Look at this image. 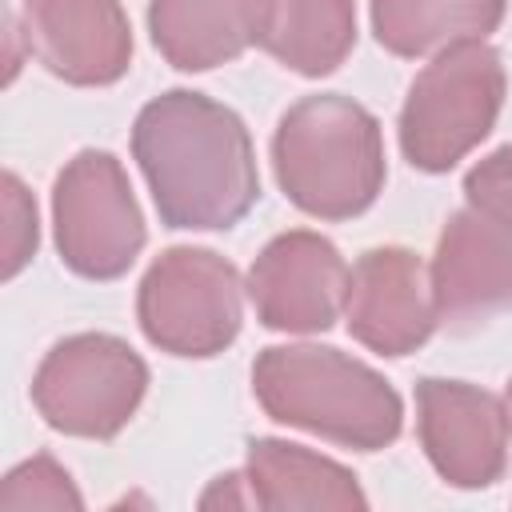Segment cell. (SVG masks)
I'll return each mask as SVG.
<instances>
[{
  "instance_id": "obj_8",
  "label": "cell",
  "mask_w": 512,
  "mask_h": 512,
  "mask_svg": "<svg viewBox=\"0 0 512 512\" xmlns=\"http://www.w3.org/2000/svg\"><path fill=\"white\" fill-rule=\"evenodd\" d=\"M244 288L264 328L316 336L344 316L348 264L328 236L292 228L260 248Z\"/></svg>"
},
{
  "instance_id": "obj_19",
  "label": "cell",
  "mask_w": 512,
  "mask_h": 512,
  "mask_svg": "<svg viewBox=\"0 0 512 512\" xmlns=\"http://www.w3.org/2000/svg\"><path fill=\"white\" fill-rule=\"evenodd\" d=\"M4 216H8V232H4V276L12 280L32 256H36V200L28 196V188L20 184L16 172L4 176Z\"/></svg>"
},
{
  "instance_id": "obj_15",
  "label": "cell",
  "mask_w": 512,
  "mask_h": 512,
  "mask_svg": "<svg viewBox=\"0 0 512 512\" xmlns=\"http://www.w3.org/2000/svg\"><path fill=\"white\" fill-rule=\"evenodd\" d=\"M368 12L380 48L420 60L488 40L504 20L508 0H368Z\"/></svg>"
},
{
  "instance_id": "obj_10",
  "label": "cell",
  "mask_w": 512,
  "mask_h": 512,
  "mask_svg": "<svg viewBox=\"0 0 512 512\" xmlns=\"http://www.w3.org/2000/svg\"><path fill=\"white\" fill-rule=\"evenodd\" d=\"M348 332L376 356H408L428 344L436 324L428 268L412 248L384 244L356 256L344 292Z\"/></svg>"
},
{
  "instance_id": "obj_7",
  "label": "cell",
  "mask_w": 512,
  "mask_h": 512,
  "mask_svg": "<svg viewBox=\"0 0 512 512\" xmlns=\"http://www.w3.org/2000/svg\"><path fill=\"white\" fill-rule=\"evenodd\" d=\"M52 228L60 260L84 280H116L136 264L148 228L128 172L112 152L84 148L60 168Z\"/></svg>"
},
{
  "instance_id": "obj_9",
  "label": "cell",
  "mask_w": 512,
  "mask_h": 512,
  "mask_svg": "<svg viewBox=\"0 0 512 512\" xmlns=\"http://www.w3.org/2000/svg\"><path fill=\"white\" fill-rule=\"evenodd\" d=\"M416 428L424 456L452 488H492L508 468L504 400L468 380H416Z\"/></svg>"
},
{
  "instance_id": "obj_16",
  "label": "cell",
  "mask_w": 512,
  "mask_h": 512,
  "mask_svg": "<svg viewBox=\"0 0 512 512\" xmlns=\"http://www.w3.org/2000/svg\"><path fill=\"white\" fill-rule=\"evenodd\" d=\"M260 48L296 76H332L356 48V0H276Z\"/></svg>"
},
{
  "instance_id": "obj_21",
  "label": "cell",
  "mask_w": 512,
  "mask_h": 512,
  "mask_svg": "<svg viewBox=\"0 0 512 512\" xmlns=\"http://www.w3.org/2000/svg\"><path fill=\"white\" fill-rule=\"evenodd\" d=\"M504 416H508V436H512V380L504 384Z\"/></svg>"
},
{
  "instance_id": "obj_5",
  "label": "cell",
  "mask_w": 512,
  "mask_h": 512,
  "mask_svg": "<svg viewBox=\"0 0 512 512\" xmlns=\"http://www.w3.org/2000/svg\"><path fill=\"white\" fill-rule=\"evenodd\" d=\"M244 292L232 260L212 248L176 244L148 264L136 288V320L160 352L208 360L240 336Z\"/></svg>"
},
{
  "instance_id": "obj_2",
  "label": "cell",
  "mask_w": 512,
  "mask_h": 512,
  "mask_svg": "<svg viewBox=\"0 0 512 512\" xmlns=\"http://www.w3.org/2000/svg\"><path fill=\"white\" fill-rule=\"evenodd\" d=\"M260 408L288 428L352 452H380L404 428L400 392L364 360L328 344H272L252 364Z\"/></svg>"
},
{
  "instance_id": "obj_4",
  "label": "cell",
  "mask_w": 512,
  "mask_h": 512,
  "mask_svg": "<svg viewBox=\"0 0 512 512\" xmlns=\"http://www.w3.org/2000/svg\"><path fill=\"white\" fill-rule=\"evenodd\" d=\"M504 92V60L492 44L476 40L432 56L400 108L396 132L404 160L420 172L456 168L496 128Z\"/></svg>"
},
{
  "instance_id": "obj_12",
  "label": "cell",
  "mask_w": 512,
  "mask_h": 512,
  "mask_svg": "<svg viewBox=\"0 0 512 512\" xmlns=\"http://www.w3.org/2000/svg\"><path fill=\"white\" fill-rule=\"evenodd\" d=\"M428 284L436 324L448 332H476L512 312V244L472 208H460L436 240Z\"/></svg>"
},
{
  "instance_id": "obj_6",
  "label": "cell",
  "mask_w": 512,
  "mask_h": 512,
  "mask_svg": "<svg viewBox=\"0 0 512 512\" xmlns=\"http://www.w3.org/2000/svg\"><path fill=\"white\" fill-rule=\"evenodd\" d=\"M148 392L140 352L108 332H76L52 344L32 376V404L48 428L80 440H112Z\"/></svg>"
},
{
  "instance_id": "obj_3",
  "label": "cell",
  "mask_w": 512,
  "mask_h": 512,
  "mask_svg": "<svg viewBox=\"0 0 512 512\" xmlns=\"http://www.w3.org/2000/svg\"><path fill=\"white\" fill-rule=\"evenodd\" d=\"M272 172L304 216L352 220L388 180L380 120L340 92L304 96L272 132Z\"/></svg>"
},
{
  "instance_id": "obj_18",
  "label": "cell",
  "mask_w": 512,
  "mask_h": 512,
  "mask_svg": "<svg viewBox=\"0 0 512 512\" xmlns=\"http://www.w3.org/2000/svg\"><path fill=\"white\" fill-rule=\"evenodd\" d=\"M468 208L512 244V144L476 160L464 176Z\"/></svg>"
},
{
  "instance_id": "obj_14",
  "label": "cell",
  "mask_w": 512,
  "mask_h": 512,
  "mask_svg": "<svg viewBox=\"0 0 512 512\" xmlns=\"http://www.w3.org/2000/svg\"><path fill=\"white\" fill-rule=\"evenodd\" d=\"M244 476L252 488V504L268 512H300V508L348 512L368 504V496L360 492L356 476L344 464L276 436H260L248 444Z\"/></svg>"
},
{
  "instance_id": "obj_11",
  "label": "cell",
  "mask_w": 512,
  "mask_h": 512,
  "mask_svg": "<svg viewBox=\"0 0 512 512\" xmlns=\"http://www.w3.org/2000/svg\"><path fill=\"white\" fill-rule=\"evenodd\" d=\"M28 52L64 84L104 88L132 68V24L120 0H20Z\"/></svg>"
},
{
  "instance_id": "obj_20",
  "label": "cell",
  "mask_w": 512,
  "mask_h": 512,
  "mask_svg": "<svg viewBox=\"0 0 512 512\" xmlns=\"http://www.w3.org/2000/svg\"><path fill=\"white\" fill-rule=\"evenodd\" d=\"M248 508L252 504V488H248V476L244 472H228V476H216L212 488L200 496V508Z\"/></svg>"
},
{
  "instance_id": "obj_17",
  "label": "cell",
  "mask_w": 512,
  "mask_h": 512,
  "mask_svg": "<svg viewBox=\"0 0 512 512\" xmlns=\"http://www.w3.org/2000/svg\"><path fill=\"white\" fill-rule=\"evenodd\" d=\"M0 508L4 512H24V508H84V496L76 492L68 468H60L48 452H40V456L16 464L4 476Z\"/></svg>"
},
{
  "instance_id": "obj_13",
  "label": "cell",
  "mask_w": 512,
  "mask_h": 512,
  "mask_svg": "<svg viewBox=\"0 0 512 512\" xmlns=\"http://www.w3.org/2000/svg\"><path fill=\"white\" fill-rule=\"evenodd\" d=\"M276 0H148L156 52L180 72L232 64L264 44Z\"/></svg>"
},
{
  "instance_id": "obj_1",
  "label": "cell",
  "mask_w": 512,
  "mask_h": 512,
  "mask_svg": "<svg viewBox=\"0 0 512 512\" xmlns=\"http://www.w3.org/2000/svg\"><path fill=\"white\" fill-rule=\"evenodd\" d=\"M132 160L168 228L228 232L260 200L256 148L244 120L192 88L160 92L140 108Z\"/></svg>"
}]
</instances>
